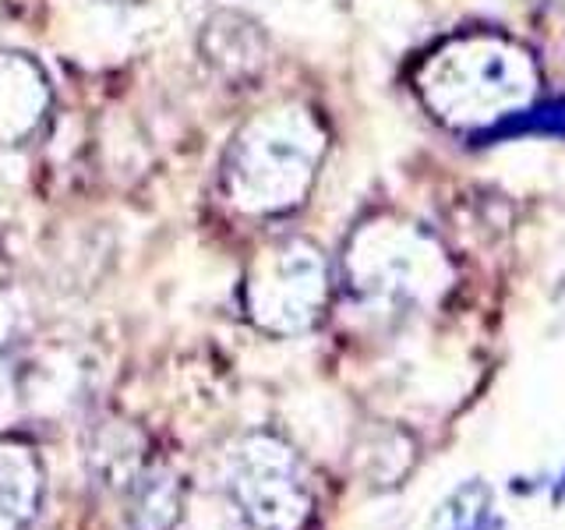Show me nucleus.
<instances>
[{
  "instance_id": "1",
  "label": "nucleus",
  "mask_w": 565,
  "mask_h": 530,
  "mask_svg": "<svg viewBox=\"0 0 565 530\" xmlns=\"http://www.w3.org/2000/svg\"><path fill=\"white\" fill-rule=\"evenodd\" d=\"M414 82L424 106L441 124L459 131H491L534 103L541 75L520 43L473 32L431 50Z\"/></svg>"
},
{
  "instance_id": "2",
  "label": "nucleus",
  "mask_w": 565,
  "mask_h": 530,
  "mask_svg": "<svg viewBox=\"0 0 565 530\" xmlns=\"http://www.w3.org/2000/svg\"><path fill=\"white\" fill-rule=\"evenodd\" d=\"M326 152V131L300 106L265 110L234 138L223 163L226 199L252 216H276L305 202Z\"/></svg>"
},
{
  "instance_id": "3",
  "label": "nucleus",
  "mask_w": 565,
  "mask_h": 530,
  "mask_svg": "<svg viewBox=\"0 0 565 530\" xmlns=\"http://www.w3.org/2000/svg\"><path fill=\"white\" fill-rule=\"evenodd\" d=\"M350 290L375 305L424 308L449 290L452 269L441 244L403 220L361 226L347 247Z\"/></svg>"
},
{
  "instance_id": "4",
  "label": "nucleus",
  "mask_w": 565,
  "mask_h": 530,
  "mask_svg": "<svg viewBox=\"0 0 565 530\" xmlns=\"http://www.w3.org/2000/svg\"><path fill=\"white\" fill-rule=\"evenodd\" d=\"M329 300V265L311 241L282 237L252 258L244 279V308L255 326L290 336L318 322Z\"/></svg>"
},
{
  "instance_id": "5",
  "label": "nucleus",
  "mask_w": 565,
  "mask_h": 530,
  "mask_svg": "<svg viewBox=\"0 0 565 530\" xmlns=\"http://www.w3.org/2000/svg\"><path fill=\"white\" fill-rule=\"evenodd\" d=\"M230 491L255 530H305L315 512L305 464L273 435L241 442L230 459Z\"/></svg>"
},
{
  "instance_id": "6",
  "label": "nucleus",
  "mask_w": 565,
  "mask_h": 530,
  "mask_svg": "<svg viewBox=\"0 0 565 530\" xmlns=\"http://www.w3.org/2000/svg\"><path fill=\"white\" fill-rule=\"evenodd\" d=\"M50 88L43 71L22 53H0V146L25 141L46 117Z\"/></svg>"
},
{
  "instance_id": "7",
  "label": "nucleus",
  "mask_w": 565,
  "mask_h": 530,
  "mask_svg": "<svg viewBox=\"0 0 565 530\" xmlns=\"http://www.w3.org/2000/svg\"><path fill=\"white\" fill-rule=\"evenodd\" d=\"M40 459L0 442V530H22L40 506Z\"/></svg>"
},
{
  "instance_id": "8",
  "label": "nucleus",
  "mask_w": 565,
  "mask_h": 530,
  "mask_svg": "<svg viewBox=\"0 0 565 530\" xmlns=\"http://www.w3.org/2000/svg\"><path fill=\"white\" fill-rule=\"evenodd\" d=\"M202 46H205V57L220 71H226V75H252L265 53V40L258 25H252L241 14L212 18Z\"/></svg>"
},
{
  "instance_id": "9",
  "label": "nucleus",
  "mask_w": 565,
  "mask_h": 530,
  "mask_svg": "<svg viewBox=\"0 0 565 530\" xmlns=\"http://www.w3.org/2000/svg\"><path fill=\"white\" fill-rule=\"evenodd\" d=\"M441 530H502V517L494 512L491 488L481 481H467L441 509Z\"/></svg>"
},
{
  "instance_id": "10",
  "label": "nucleus",
  "mask_w": 565,
  "mask_h": 530,
  "mask_svg": "<svg viewBox=\"0 0 565 530\" xmlns=\"http://www.w3.org/2000/svg\"><path fill=\"white\" fill-rule=\"evenodd\" d=\"M555 502H565V474L558 477V485H555Z\"/></svg>"
},
{
  "instance_id": "11",
  "label": "nucleus",
  "mask_w": 565,
  "mask_h": 530,
  "mask_svg": "<svg viewBox=\"0 0 565 530\" xmlns=\"http://www.w3.org/2000/svg\"><path fill=\"white\" fill-rule=\"evenodd\" d=\"M106 4H120V0H106Z\"/></svg>"
}]
</instances>
